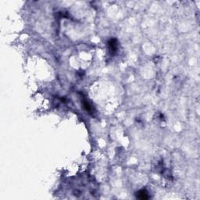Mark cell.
<instances>
[{
  "instance_id": "obj_1",
  "label": "cell",
  "mask_w": 200,
  "mask_h": 200,
  "mask_svg": "<svg viewBox=\"0 0 200 200\" xmlns=\"http://www.w3.org/2000/svg\"><path fill=\"white\" fill-rule=\"evenodd\" d=\"M108 47L111 53H116L118 47V43H117V40L116 38H111L110 40L108 41Z\"/></svg>"
},
{
  "instance_id": "obj_2",
  "label": "cell",
  "mask_w": 200,
  "mask_h": 200,
  "mask_svg": "<svg viewBox=\"0 0 200 200\" xmlns=\"http://www.w3.org/2000/svg\"><path fill=\"white\" fill-rule=\"evenodd\" d=\"M136 196H137L138 199H149V193L146 190L142 189L140 190L136 193Z\"/></svg>"
},
{
  "instance_id": "obj_3",
  "label": "cell",
  "mask_w": 200,
  "mask_h": 200,
  "mask_svg": "<svg viewBox=\"0 0 200 200\" xmlns=\"http://www.w3.org/2000/svg\"><path fill=\"white\" fill-rule=\"evenodd\" d=\"M83 105H84V108L87 111H88V112H91V111H92V107L90 106L89 103H88L87 101H84V102H83Z\"/></svg>"
}]
</instances>
